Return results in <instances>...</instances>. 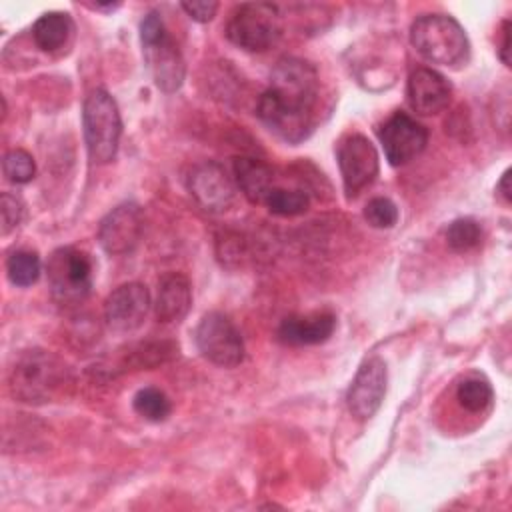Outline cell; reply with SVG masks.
Masks as SVG:
<instances>
[{
    "mask_svg": "<svg viewBox=\"0 0 512 512\" xmlns=\"http://www.w3.org/2000/svg\"><path fill=\"white\" fill-rule=\"evenodd\" d=\"M234 176L240 192L252 204H264L274 188V170L258 158L240 156L234 160Z\"/></svg>",
    "mask_w": 512,
    "mask_h": 512,
    "instance_id": "cell-19",
    "label": "cell"
},
{
    "mask_svg": "<svg viewBox=\"0 0 512 512\" xmlns=\"http://www.w3.org/2000/svg\"><path fill=\"white\" fill-rule=\"evenodd\" d=\"M312 110L308 106L290 102L268 88L256 106L258 118L286 142H302L312 130Z\"/></svg>",
    "mask_w": 512,
    "mask_h": 512,
    "instance_id": "cell-7",
    "label": "cell"
},
{
    "mask_svg": "<svg viewBox=\"0 0 512 512\" xmlns=\"http://www.w3.org/2000/svg\"><path fill=\"white\" fill-rule=\"evenodd\" d=\"M48 282L52 296L62 306L80 304L92 286V264L86 252L58 248L48 260Z\"/></svg>",
    "mask_w": 512,
    "mask_h": 512,
    "instance_id": "cell-5",
    "label": "cell"
},
{
    "mask_svg": "<svg viewBox=\"0 0 512 512\" xmlns=\"http://www.w3.org/2000/svg\"><path fill=\"white\" fill-rule=\"evenodd\" d=\"M0 214H2V234H8L22 222V216H24L22 200L10 192H4L0 198Z\"/></svg>",
    "mask_w": 512,
    "mask_h": 512,
    "instance_id": "cell-29",
    "label": "cell"
},
{
    "mask_svg": "<svg viewBox=\"0 0 512 512\" xmlns=\"http://www.w3.org/2000/svg\"><path fill=\"white\" fill-rule=\"evenodd\" d=\"M194 336L200 354L216 366L234 368L244 360L242 334L222 312L204 314Z\"/></svg>",
    "mask_w": 512,
    "mask_h": 512,
    "instance_id": "cell-6",
    "label": "cell"
},
{
    "mask_svg": "<svg viewBox=\"0 0 512 512\" xmlns=\"http://www.w3.org/2000/svg\"><path fill=\"white\" fill-rule=\"evenodd\" d=\"M132 406H134L136 414H140L144 420H150V422L166 420L170 416V410H172V404H170L168 396L160 388H154V386L140 388L134 394Z\"/></svg>",
    "mask_w": 512,
    "mask_h": 512,
    "instance_id": "cell-22",
    "label": "cell"
},
{
    "mask_svg": "<svg viewBox=\"0 0 512 512\" xmlns=\"http://www.w3.org/2000/svg\"><path fill=\"white\" fill-rule=\"evenodd\" d=\"M380 142L392 166H404L414 160L428 142V130L404 112H394L380 128Z\"/></svg>",
    "mask_w": 512,
    "mask_h": 512,
    "instance_id": "cell-9",
    "label": "cell"
},
{
    "mask_svg": "<svg viewBox=\"0 0 512 512\" xmlns=\"http://www.w3.org/2000/svg\"><path fill=\"white\" fill-rule=\"evenodd\" d=\"M188 190L206 212H224L232 206L236 188L226 170L212 160L196 164L188 174Z\"/></svg>",
    "mask_w": 512,
    "mask_h": 512,
    "instance_id": "cell-10",
    "label": "cell"
},
{
    "mask_svg": "<svg viewBox=\"0 0 512 512\" xmlns=\"http://www.w3.org/2000/svg\"><path fill=\"white\" fill-rule=\"evenodd\" d=\"M2 170H4V176L14 182V184H26L34 178L36 174V164H34V158L26 152V150H10L4 154V160H2Z\"/></svg>",
    "mask_w": 512,
    "mask_h": 512,
    "instance_id": "cell-27",
    "label": "cell"
},
{
    "mask_svg": "<svg viewBox=\"0 0 512 512\" xmlns=\"http://www.w3.org/2000/svg\"><path fill=\"white\" fill-rule=\"evenodd\" d=\"M150 306L148 288L140 282H126L106 298L104 320L114 332H132L142 326Z\"/></svg>",
    "mask_w": 512,
    "mask_h": 512,
    "instance_id": "cell-12",
    "label": "cell"
},
{
    "mask_svg": "<svg viewBox=\"0 0 512 512\" xmlns=\"http://www.w3.org/2000/svg\"><path fill=\"white\" fill-rule=\"evenodd\" d=\"M456 400L464 410H468L472 414L484 412L492 402V386L488 384V380H484L480 376L466 378L458 384Z\"/></svg>",
    "mask_w": 512,
    "mask_h": 512,
    "instance_id": "cell-23",
    "label": "cell"
},
{
    "mask_svg": "<svg viewBox=\"0 0 512 512\" xmlns=\"http://www.w3.org/2000/svg\"><path fill=\"white\" fill-rule=\"evenodd\" d=\"M364 218L374 228H392L398 222V208L390 198L378 196L364 206Z\"/></svg>",
    "mask_w": 512,
    "mask_h": 512,
    "instance_id": "cell-28",
    "label": "cell"
},
{
    "mask_svg": "<svg viewBox=\"0 0 512 512\" xmlns=\"http://www.w3.org/2000/svg\"><path fill=\"white\" fill-rule=\"evenodd\" d=\"M84 140L88 156L96 164L114 160L122 136V118L116 100L106 90H92L82 108Z\"/></svg>",
    "mask_w": 512,
    "mask_h": 512,
    "instance_id": "cell-2",
    "label": "cell"
},
{
    "mask_svg": "<svg viewBox=\"0 0 512 512\" xmlns=\"http://www.w3.org/2000/svg\"><path fill=\"white\" fill-rule=\"evenodd\" d=\"M176 354H178V346L174 342H144L134 346L128 352L126 364L136 370L154 368L158 364L172 360Z\"/></svg>",
    "mask_w": 512,
    "mask_h": 512,
    "instance_id": "cell-21",
    "label": "cell"
},
{
    "mask_svg": "<svg viewBox=\"0 0 512 512\" xmlns=\"http://www.w3.org/2000/svg\"><path fill=\"white\" fill-rule=\"evenodd\" d=\"M120 4L116 2V4H92V8L94 10H114V8H118Z\"/></svg>",
    "mask_w": 512,
    "mask_h": 512,
    "instance_id": "cell-34",
    "label": "cell"
},
{
    "mask_svg": "<svg viewBox=\"0 0 512 512\" xmlns=\"http://www.w3.org/2000/svg\"><path fill=\"white\" fill-rule=\"evenodd\" d=\"M182 10L196 22H210L216 16L218 2L200 0V2H182Z\"/></svg>",
    "mask_w": 512,
    "mask_h": 512,
    "instance_id": "cell-31",
    "label": "cell"
},
{
    "mask_svg": "<svg viewBox=\"0 0 512 512\" xmlns=\"http://www.w3.org/2000/svg\"><path fill=\"white\" fill-rule=\"evenodd\" d=\"M6 272L12 284L16 286H30L38 280L42 272V264L36 252L30 250H16L6 260Z\"/></svg>",
    "mask_w": 512,
    "mask_h": 512,
    "instance_id": "cell-24",
    "label": "cell"
},
{
    "mask_svg": "<svg viewBox=\"0 0 512 512\" xmlns=\"http://www.w3.org/2000/svg\"><path fill=\"white\" fill-rule=\"evenodd\" d=\"M144 50L156 86L164 92H176L182 86L186 68L178 44L172 40V36L166 32L154 44L144 46Z\"/></svg>",
    "mask_w": 512,
    "mask_h": 512,
    "instance_id": "cell-16",
    "label": "cell"
},
{
    "mask_svg": "<svg viewBox=\"0 0 512 512\" xmlns=\"http://www.w3.org/2000/svg\"><path fill=\"white\" fill-rule=\"evenodd\" d=\"M500 60L510 66V22L502 24V44H500Z\"/></svg>",
    "mask_w": 512,
    "mask_h": 512,
    "instance_id": "cell-32",
    "label": "cell"
},
{
    "mask_svg": "<svg viewBox=\"0 0 512 512\" xmlns=\"http://www.w3.org/2000/svg\"><path fill=\"white\" fill-rule=\"evenodd\" d=\"M408 102L418 114L430 116L442 112L450 98L452 88L448 80L432 68H416L408 78Z\"/></svg>",
    "mask_w": 512,
    "mask_h": 512,
    "instance_id": "cell-15",
    "label": "cell"
},
{
    "mask_svg": "<svg viewBox=\"0 0 512 512\" xmlns=\"http://www.w3.org/2000/svg\"><path fill=\"white\" fill-rule=\"evenodd\" d=\"M66 382L64 364L44 352L30 350L20 356L12 368L10 390L22 402H50Z\"/></svg>",
    "mask_w": 512,
    "mask_h": 512,
    "instance_id": "cell-3",
    "label": "cell"
},
{
    "mask_svg": "<svg viewBox=\"0 0 512 512\" xmlns=\"http://www.w3.org/2000/svg\"><path fill=\"white\" fill-rule=\"evenodd\" d=\"M338 166L348 196H356L378 176V150L362 134L346 136L338 146Z\"/></svg>",
    "mask_w": 512,
    "mask_h": 512,
    "instance_id": "cell-8",
    "label": "cell"
},
{
    "mask_svg": "<svg viewBox=\"0 0 512 512\" xmlns=\"http://www.w3.org/2000/svg\"><path fill=\"white\" fill-rule=\"evenodd\" d=\"M74 32V22L66 12H46L32 26V38L44 52L60 50Z\"/></svg>",
    "mask_w": 512,
    "mask_h": 512,
    "instance_id": "cell-20",
    "label": "cell"
},
{
    "mask_svg": "<svg viewBox=\"0 0 512 512\" xmlns=\"http://www.w3.org/2000/svg\"><path fill=\"white\" fill-rule=\"evenodd\" d=\"M192 306V288L186 276L178 272L164 274L158 280L154 298V314L160 322H180Z\"/></svg>",
    "mask_w": 512,
    "mask_h": 512,
    "instance_id": "cell-18",
    "label": "cell"
},
{
    "mask_svg": "<svg viewBox=\"0 0 512 512\" xmlns=\"http://www.w3.org/2000/svg\"><path fill=\"white\" fill-rule=\"evenodd\" d=\"M280 34L282 24L278 6L268 2L240 4L226 24L228 40L248 52H264L272 48Z\"/></svg>",
    "mask_w": 512,
    "mask_h": 512,
    "instance_id": "cell-4",
    "label": "cell"
},
{
    "mask_svg": "<svg viewBox=\"0 0 512 512\" xmlns=\"http://www.w3.org/2000/svg\"><path fill=\"white\" fill-rule=\"evenodd\" d=\"M142 228L144 220L140 206L126 202L104 216L98 228V240L108 254H126L138 244Z\"/></svg>",
    "mask_w": 512,
    "mask_h": 512,
    "instance_id": "cell-14",
    "label": "cell"
},
{
    "mask_svg": "<svg viewBox=\"0 0 512 512\" xmlns=\"http://www.w3.org/2000/svg\"><path fill=\"white\" fill-rule=\"evenodd\" d=\"M166 34V28H164V22L160 18L158 12H148L142 22H140V40H142V46H148V44H154L156 40H160L162 36Z\"/></svg>",
    "mask_w": 512,
    "mask_h": 512,
    "instance_id": "cell-30",
    "label": "cell"
},
{
    "mask_svg": "<svg viewBox=\"0 0 512 512\" xmlns=\"http://www.w3.org/2000/svg\"><path fill=\"white\" fill-rule=\"evenodd\" d=\"M282 98L314 108L318 96L316 68L302 58H282L272 70V86Z\"/></svg>",
    "mask_w": 512,
    "mask_h": 512,
    "instance_id": "cell-13",
    "label": "cell"
},
{
    "mask_svg": "<svg viewBox=\"0 0 512 512\" xmlns=\"http://www.w3.org/2000/svg\"><path fill=\"white\" fill-rule=\"evenodd\" d=\"M386 380L388 374L382 358L372 356L360 364L346 394L348 410L358 420H368L378 412L386 394Z\"/></svg>",
    "mask_w": 512,
    "mask_h": 512,
    "instance_id": "cell-11",
    "label": "cell"
},
{
    "mask_svg": "<svg viewBox=\"0 0 512 512\" xmlns=\"http://www.w3.org/2000/svg\"><path fill=\"white\" fill-rule=\"evenodd\" d=\"M510 170H506L504 174H502V178H500V182H498V186H496V190H498V194L502 196V200L504 202H510V198H512V194H510Z\"/></svg>",
    "mask_w": 512,
    "mask_h": 512,
    "instance_id": "cell-33",
    "label": "cell"
},
{
    "mask_svg": "<svg viewBox=\"0 0 512 512\" xmlns=\"http://www.w3.org/2000/svg\"><path fill=\"white\" fill-rule=\"evenodd\" d=\"M264 204L276 216H298L308 210L310 196L304 190H286L274 186Z\"/></svg>",
    "mask_w": 512,
    "mask_h": 512,
    "instance_id": "cell-25",
    "label": "cell"
},
{
    "mask_svg": "<svg viewBox=\"0 0 512 512\" xmlns=\"http://www.w3.org/2000/svg\"><path fill=\"white\" fill-rule=\"evenodd\" d=\"M410 42L432 64L460 66L468 62L470 42L458 20L446 14H424L410 26Z\"/></svg>",
    "mask_w": 512,
    "mask_h": 512,
    "instance_id": "cell-1",
    "label": "cell"
},
{
    "mask_svg": "<svg viewBox=\"0 0 512 512\" xmlns=\"http://www.w3.org/2000/svg\"><path fill=\"white\" fill-rule=\"evenodd\" d=\"M482 240L480 224L474 218H458L446 230V242L454 252H468Z\"/></svg>",
    "mask_w": 512,
    "mask_h": 512,
    "instance_id": "cell-26",
    "label": "cell"
},
{
    "mask_svg": "<svg viewBox=\"0 0 512 512\" xmlns=\"http://www.w3.org/2000/svg\"><path fill=\"white\" fill-rule=\"evenodd\" d=\"M334 328L336 318L330 312L288 316L278 328V338L288 346H312L326 342L332 336Z\"/></svg>",
    "mask_w": 512,
    "mask_h": 512,
    "instance_id": "cell-17",
    "label": "cell"
}]
</instances>
